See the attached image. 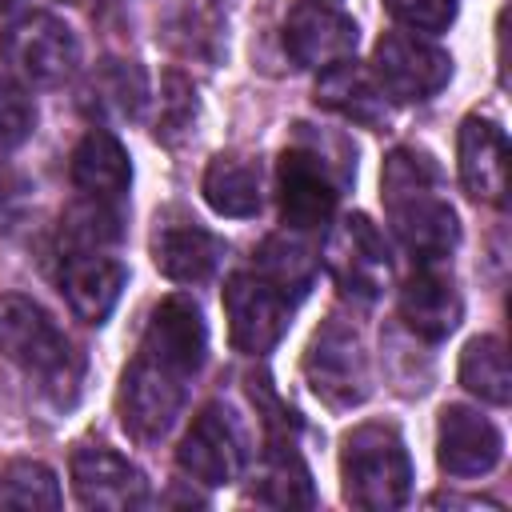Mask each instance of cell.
Masks as SVG:
<instances>
[{
  "label": "cell",
  "instance_id": "6da1fadb",
  "mask_svg": "<svg viewBox=\"0 0 512 512\" xmlns=\"http://www.w3.org/2000/svg\"><path fill=\"white\" fill-rule=\"evenodd\" d=\"M380 200L400 244L420 260L436 264L460 244L456 208L440 196V168L424 148H392L380 168Z\"/></svg>",
  "mask_w": 512,
  "mask_h": 512
},
{
  "label": "cell",
  "instance_id": "7a4b0ae2",
  "mask_svg": "<svg viewBox=\"0 0 512 512\" xmlns=\"http://www.w3.org/2000/svg\"><path fill=\"white\" fill-rule=\"evenodd\" d=\"M0 352L40 380V388L56 404H72L80 388L84 360L72 348V340L60 332V324L28 296L4 292L0 296Z\"/></svg>",
  "mask_w": 512,
  "mask_h": 512
},
{
  "label": "cell",
  "instance_id": "3957f363",
  "mask_svg": "<svg viewBox=\"0 0 512 512\" xmlns=\"http://www.w3.org/2000/svg\"><path fill=\"white\" fill-rule=\"evenodd\" d=\"M344 500L364 512L400 508L412 492V460L392 424H356L340 444Z\"/></svg>",
  "mask_w": 512,
  "mask_h": 512
},
{
  "label": "cell",
  "instance_id": "277c9868",
  "mask_svg": "<svg viewBox=\"0 0 512 512\" xmlns=\"http://www.w3.org/2000/svg\"><path fill=\"white\" fill-rule=\"evenodd\" d=\"M188 380L180 368L148 356L136 348L132 364L124 368V380H120V424L152 444V440H164L172 432V424L180 420L184 412V400H188Z\"/></svg>",
  "mask_w": 512,
  "mask_h": 512
},
{
  "label": "cell",
  "instance_id": "5b68a950",
  "mask_svg": "<svg viewBox=\"0 0 512 512\" xmlns=\"http://www.w3.org/2000/svg\"><path fill=\"white\" fill-rule=\"evenodd\" d=\"M304 376H308V388L336 412L364 404L372 392V376H368V356L356 328H348L336 316L324 320L304 352Z\"/></svg>",
  "mask_w": 512,
  "mask_h": 512
},
{
  "label": "cell",
  "instance_id": "8992f818",
  "mask_svg": "<svg viewBox=\"0 0 512 512\" xmlns=\"http://www.w3.org/2000/svg\"><path fill=\"white\" fill-rule=\"evenodd\" d=\"M0 64H8L16 76L32 84H64L80 64V44L72 28L48 12L20 16L0 32Z\"/></svg>",
  "mask_w": 512,
  "mask_h": 512
},
{
  "label": "cell",
  "instance_id": "52a82bcc",
  "mask_svg": "<svg viewBox=\"0 0 512 512\" xmlns=\"http://www.w3.org/2000/svg\"><path fill=\"white\" fill-rule=\"evenodd\" d=\"M372 80L388 100H428L452 80V56L420 32H384L372 48Z\"/></svg>",
  "mask_w": 512,
  "mask_h": 512
},
{
  "label": "cell",
  "instance_id": "ba28073f",
  "mask_svg": "<svg viewBox=\"0 0 512 512\" xmlns=\"http://www.w3.org/2000/svg\"><path fill=\"white\" fill-rule=\"evenodd\" d=\"M324 268L336 280V288L360 304L376 300L388 280H392V260H388V244L376 232V224L364 212L344 216L324 244Z\"/></svg>",
  "mask_w": 512,
  "mask_h": 512
},
{
  "label": "cell",
  "instance_id": "9c48e42d",
  "mask_svg": "<svg viewBox=\"0 0 512 512\" xmlns=\"http://www.w3.org/2000/svg\"><path fill=\"white\" fill-rule=\"evenodd\" d=\"M296 300L284 296L276 284H268L256 272H232L224 284V316H228V336L240 352L264 356L280 344L288 332Z\"/></svg>",
  "mask_w": 512,
  "mask_h": 512
},
{
  "label": "cell",
  "instance_id": "30bf717a",
  "mask_svg": "<svg viewBox=\"0 0 512 512\" xmlns=\"http://www.w3.org/2000/svg\"><path fill=\"white\" fill-rule=\"evenodd\" d=\"M276 200L292 232H312L332 220L340 200V180L316 148H284L276 164Z\"/></svg>",
  "mask_w": 512,
  "mask_h": 512
},
{
  "label": "cell",
  "instance_id": "8fae6325",
  "mask_svg": "<svg viewBox=\"0 0 512 512\" xmlns=\"http://www.w3.org/2000/svg\"><path fill=\"white\" fill-rule=\"evenodd\" d=\"M148 252H152V264L168 280H176V284H200V280H208L216 272V264L224 256V240L212 236L204 224H196L188 212L168 208L152 224Z\"/></svg>",
  "mask_w": 512,
  "mask_h": 512
},
{
  "label": "cell",
  "instance_id": "7c38bea8",
  "mask_svg": "<svg viewBox=\"0 0 512 512\" xmlns=\"http://www.w3.org/2000/svg\"><path fill=\"white\" fill-rule=\"evenodd\" d=\"M360 40V28L340 8H328L320 0H304L284 20V48L300 68L324 72L340 60H352Z\"/></svg>",
  "mask_w": 512,
  "mask_h": 512
},
{
  "label": "cell",
  "instance_id": "4fadbf2b",
  "mask_svg": "<svg viewBox=\"0 0 512 512\" xmlns=\"http://www.w3.org/2000/svg\"><path fill=\"white\" fill-rule=\"evenodd\" d=\"M72 488L84 508L100 512H128L148 496L140 468L108 444H80L72 452Z\"/></svg>",
  "mask_w": 512,
  "mask_h": 512
},
{
  "label": "cell",
  "instance_id": "5bb4252c",
  "mask_svg": "<svg viewBox=\"0 0 512 512\" xmlns=\"http://www.w3.org/2000/svg\"><path fill=\"white\" fill-rule=\"evenodd\" d=\"M456 168L472 200L504 208L508 192V136L488 116H464L456 132Z\"/></svg>",
  "mask_w": 512,
  "mask_h": 512
},
{
  "label": "cell",
  "instance_id": "9a60e30c",
  "mask_svg": "<svg viewBox=\"0 0 512 512\" xmlns=\"http://www.w3.org/2000/svg\"><path fill=\"white\" fill-rule=\"evenodd\" d=\"M504 436L500 428L468 404H448L436 424V460L448 476H484L500 464Z\"/></svg>",
  "mask_w": 512,
  "mask_h": 512
},
{
  "label": "cell",
  "instance_id": "2e32d148",
  "mask_svg": "<svg viewBox=\"0 0 512 512\" xmlns=\"http://www.w3.org/2000/svg\"><path fill=\"white\" fill-rule=\"evenodd\" d=\"M140 352L180 368L184 376H196L204 368V356H208V328H204L200 308L180 292L164 296L152 308V320L140 336Z\"/></svg>",
  "mask_w": 512,
  "mask_h": 512
},
{
  "label": "cell",
  "instance_id": "e0dca14e",
  "mask_svg": "<svg viewBox=\"0 0 512 512\" xmlns=\"http://www.w3.org/2000/svg\"><path fill=\"white\" fill-rule=\"evenodd\" d=\"M176 464L192 476V480H200V484H208V488H220V484H232L236 476H240V468H244V448H240V436H236V428H232V420H228V412L224 408H204L196 420H192V428L184 432V440H180V448H176Z\"/></svg>",
  "mask_w": 512,
  "mask_h": 512
},
{
  "label": "cell",
  "instance_id": "ac0fdd59",
  "mask_svg": "<svg viewBox=\"0 0 512 512\" xmlns=\"http://www.w3.org/2000/svg\"><path fill=\"white\" fill-rule=\"evenodd\" d=\"M460 316H464L460 288L436 264H420L400 288V320L420 340H444L448 332H456Z\"/></svg>",
  "mask_w": 512,
  "mask_h": 512
},
{
  "label": "cell",
  "instance_id": "d6986e66",
  "mask_svg": "<svg viewBox=\"0 0 512 512\" xmlns=\"http://www.w3.org/2000/svg\"><path fill=\"white\" fill-rule=\"evenodd\" d=\"M124 264L112 260V256H100V252H88V256H68L64 260V272H60V288H64V300L68 308L88 320V324H104L124 292Z\"/></svg>",
  "mask_w": 512,
  "mask_h": 512
},
{
  "label": "cell",
  "instance_id": "ffe728a7",
  "mask_svg": "<svg viewBox=\"0 0 512 512\" xmlns=\"http://www.w3.org/2000/svg\"><path fill=\"white\" fill-rule=\"evenodd\" d=\"M316 104L340 112L352 124L388 128V96L380 92V84L356 60H340V64H332V68L320 72V80H316Z\"/></svg>",
  "mask_w": 512,
  "mask_h": 512
},
{
  "label": "cell",
  "instance_id": "44dd1931",
  "mask_svg": "<svg viewBox=\"0 0 512 512\" xmlns=\"http://www.w3.org/2000/svg\"><path fill=\"white\" fill-rule=\"evenodd\" d=\"M72 184L92 196V200H108L116 204L128 184H132V164H128V152L124 144L108 132V128H92L84 132V140L76 144L72 152Z\"/></svg>",
  "mask_w": 512,
  "mask_h": 512
},
{
  "label": "cell",
  "instance_id": "7402d4cb",
  "mask_svg": "<svg viewBox=\"0 0 512 512\" xmlns=\"http://www.w3.org/2000/svg\"><path fill=\"white\" fill-rule=\"evenodd\" d=\"M148 100V76L136 60H100L84 88H80V104L88 116H100V120H132Z\"/></svg>",
  "mask_w": 512,
  "mask_h": 512
},
{
  "label": "cell",
  "instance_id": "603a6c76",
  "mask_svg": "<svg viewBox=\"0 0 512 512\" xmlns=\"http://www.w3.org/2000/svg\"><path fill=\"white\" fill-rule=\"evenodd\" d=\"M204 200L216 216H256L264 204L260 164L240 152H220L204 168Z\"/></svg>",
  "mask_w": 512,
  "mask_h": 512
},
{
  "label": "cell",
  "instance_id": "cb8c5ba5",
  "mask_svg": "<svg viewBox=\"0 0 512 512\" xmlns=\"http://www.w3.org/2000/svg\"><path fill=\"white\" fill-rule=\"evenodd\" d=\"M460 384L472 396H480V400H488L496 408H504L512 400L508 352H504L500 336H476V340L464 344V352H460Z\"/></svg>",
  "mask_w": 512,
  "mask_h": 512
},
{
  "label": "cell",
  "instance_id": "d4e9b609",
  "mask_svg": "<svg viewBox=\"0 0 512 512\" xmlns=\"http://www.w3.org/2000/svg\"><path fill=\"white\" fill-rule=\"evenodd\" d=\"M252 272L264 276L268 284H276L284 296L300 300V296L308 292L312 276H316V256H312V248H308L304 240L280 232V236H268V240L260 244Z\"/></svg>",
  "mask_w": 512,
  "mask_h": 512
},
{
  "label": "cell",
  "instance_id": "484cf974",
  "mask_svg": "<svg viewBox=\"0 0 512 512\" xmlns=\"http://www.w3.org/2000/svg\"><path fill=\"white\" fill-rule=\"evenodd\" d=\"M60 240L68 244V256L100 252L104 244H116V240H120V212H116L108 200H92V196H84L76 208L64 212Z\"/></svg>",
  "mask_w": 512,
  "mask_h": 512
},
{
  "label": "cell",
  "instance_id": "4316f807",
  "mask_svg": "<svg viewBox=\"0 0 512 512\" xmlns=\"http://www.w3.org/2000/svg\"><path fill=\"white\" fill-rule=\"evenodd\" d=\"M0 508H60L56 472L40 460H8L0 468Z\"/></svg>",
  "mask_w": 512,
  "mask_h": 512
},
{
  "label": "cell",
  "instance_id": "83f0119b",
  "mask_svg": "<svg viewBox=\"0 0 512 512\" xmlns=\"http://www.w3.org/2000/svg\"><path fill=\"white\" fill-rule=\"evenodd\" d=\"M196 120V92L192 84L180 76V72H168L164 76V92H160V116H156V140L164 144H176Z\"/></svg>",
  "mask_w": 512,
  "mask_h": 512
},
{
  "label": "cell",
  "instance_id": "f1b7e54d",
  "mask_svg": "<svg viewBox=\"0 0 512 512\" xmlns=\"http://www.w3.org/2000/svg\"><path fill=\"white\" fill-rule=\"evenodd\" d=\"M32 124H36V104H32V96H28L12 76L0 72V148L24 144L28 132H32Z\"/></svg>",
  "mask_w": 512,
  "mask_h": 512
},
{
  "label": "cell",
  "instance_id": "f546056e",
  "mask_svg": "<svg viewBox=\"0 0 512 512\" xmlns=\"http://www.w3.org/2000/svg\"><path fill=\"white\" fill-rule=\"evenodd\" d=\"M384 8H388V16L396 24H404L412 32L436 36V32H444L456 20L460 0H384Z\"/></svg>",
  "mask_w": 512,
  "mask_h": 512
},
{
  "label": "cell",
  "instance_id": "4dcf8cb0",
  "mask_svg": "<svg viewBox=\"0 0 512 512\" xmlns=\"http://www.w3.org/2000/svg\"><path fill=\"white\" fill-rule=\"evenodd\" d=\"M20 200H24V180L8 164H0V224H8L20 212Z\"/></svg>",
  "mask_w": 512,
  "mask_h": 512
},
{
  "label": "cell",
  "instance_id": "1f68e13d",
  "mask_svg": "<svg viewBox=\"0 0 512 512\" xmlns=\"http://www.w3.org/2000/svg\"><path fill=\"white\" fill-rule=\"evenodd\" d=\"M16 4H20V0H0V12H12Z\"/></svg>",
  "mask_w": 512,
  "mask_h": 512
}]
</instances>
